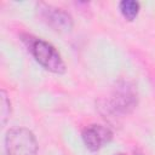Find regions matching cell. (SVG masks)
I'll return each mask as SVG.
<instances>
[{
	"label": "cell",
	"instance_id": "cell-1",
	"mask_svg": "<svg viewBox=\"0 0 155 155\" xmlns=\"http://www.w3.org/2000/svg\"><path fill=\"white\" fill-rule=\"evenodd\" d=\"M138 105V91L136 85L127 79L115 82L109 99L105 102V111L114 117L131 114Z\"/></svg>",
	"mask_w": 155,
	"mask_h": 155
},
{
	"label": "cell",
	"instance_id": "cell-2",
	"mask_svg": "<svg viewBox=\"0 0 155 155\" xmlns=\"http://www.w3.org/2000/svg\"><path fill=\"white\" fill-rule=\"evenodd\" d=\"M22 40L28 47L29 52L31 56L35 58V61L46 70L53 73V74H64L67 70L65 63L61 56V53L57 51V48L40 39V38H34L31 35H22Z\"/></svg>",
	"mask_w": 155,
	"mask_h": 155
},
{
	"label": "cell",
	"instance_id": "cell-3",
	"mask_svg": "<svg viewBox=\"0 0 155 155\" xmlns=\"http://www.w3.org/2000/svg\"><path fill=\"white\" fill-rule=\"evenodd\" d=\"M6 155H38L39 144L34 133L25 127H13L5 136Z\"/></svg>",
	"mask_w": 155,
	"mask_h": 155
},
{
	"label": "cell",
	"instance_id": "cell-4",
	"mask_svg": "<svg viewBox=\"0 0 155 155\" xmlns=\"http://www.w3.org/2000/svg\"><path fill=\"white\" fill-rule=\"evenodd\" d=\"M36 11L41 21L57 33H68L73 29V17L61 7L46 2H39Z\"/></svg>",
	"mask_w": 155,
	"mask_h": 155
},
{
	"label": "cell",
	"instance_id": "cell-5",
	"mask_svg": "<svg viewBox=\"0 0 155 155\" xmlns=\"http://www.w3.org/2000/svg\"><path fill=\"white\" fill-rule=\"evenodd\" d=\"M82 142L90 151H98L113 140V132L109 127L92 124L86 126L81 133Z\"/></svg>",
	"mask_w": 155,
	"mask_h": 155
},
{
	"label": "cell",
	"instance_id": "cell-6",
	"mask_svg": "<svg viewBox=\"0 0 155 155\" xmlns=\"http://www.w3.org/2000/svg\"><path fill=\"white\" fill-rule=\"evenodd\" d=\"M119 10H120L122 17L131 22L138 16L140 5L138 1H134V0H122L119 4Z\"/></svg>",
	"mask_w": 155,
	"mask_h": 155
},
{
	"label": "cell",
	"instance_id": "cell-7",
	"mask_svg": "<svg viewBox=\"0 0 155 155\" xmlns=\"http://www.w3.org/2000/svg\"><path fill=\"white\" fill-rule=\"evenodd\" d=\"M0 105H1V109H0L1 126H5L11 115V102L7 97V93L4 90H1L0 92Z\"/></svg>",
	"mask_w": 155,
	"mask_h": 155
},
{
	"label": "cell",
	"instance_id": "cell-8",
	"mask_svg": "<svg viewBox=\"0 0 155 155\" xmlns=\"http://www.w3.org/2000/svg\"><path fill=\"white\" fill-rule=\"evenodd\" d=\"M133 155H144V154H142L140 151H134V153H133Z\"/></svg>",
	"mask_w": 155,
	"mask_h": 155
},
{
	"label": "cell",
	"instance_id": "cell-9",
	"mask_svg": "<svg viewBox=\"0 0 155 155\" xmlns=\"http://www.w3.org/2000/svg\"><path fill=\"white\" fill-rule=\"evenodd\" d=\"M115 155H125V154H122V153H119V154H115Z\"/></svg>",
	"mask_w": 155,
	"mask_h": 155
}]
</instances>
